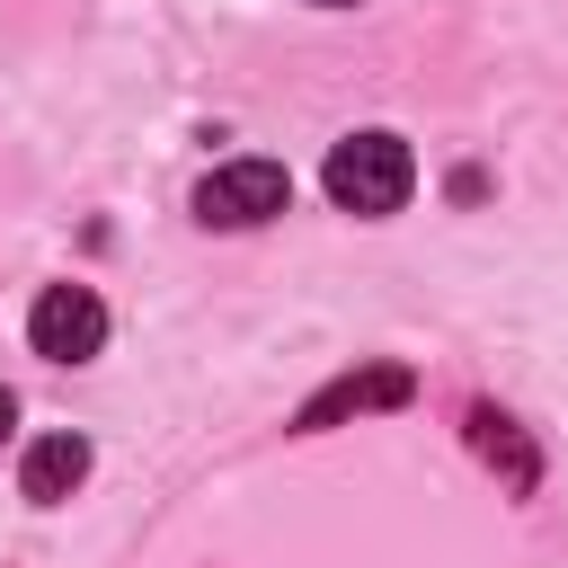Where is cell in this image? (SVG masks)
Segmentation results:
<instances>
[{
	"label": "cell",
	"instance_id": "1",
	"mask_svg": "<svg viewBox=\"0 0 568 568\" xmlns=\"http://www.w3.org/2000/svg\"><path fill=\"white\" fill-rule=\"evenodd\" d=\"M320 186H328L337 213H399L408 186H417V160H408L399 133H346V142L328 151Z\"/></svg>",
	"mask_w": 568,
	"mask_h": 568
},
{
	"label": "cell",
	"instance_id": "2",
	"mask_svg": "<svg viewBox=\"0 0 568 568\" xmlns=\"http://www.w3.org/2000/svg\"><path fill=\"white\" fill-rule=\"evenodd\" d=\"M284 204H293L284 160H222V169L195 186V222H213V231H257V222H275Z\"/></svg>",
	"mask_w": 568,
	"mask_h": 568
},
{
	"label": "cell",
	"instance_id": "3",
	"mask_svg": "<svg viewBox=\"0 0 568 568\" xmlns=\"http://www.w3.org/2000/svg\"><path fill=\"white\" fill-rule=\"evenodd\" d=\"M27 346H36L44 364H89V355L106 346V302H98L89 284H44L36 311H27Z\"/></svg>",
	"mask_w": 568,
	"mask_h": 568
},
{
	"label": "cell",
	"instance_id": "4",
	"mask_svg": "<svg viewBox=\"0 0 568 568\" xmlns=\"http://www.w3.org/2000/svg\"><path fill=\"white\" fill-rule=\"evenodd\" d=\"M80 479H89V444H80V435H36L27 462H18V488H27L36 506H62Z\"/></svg>",
	"mask_w": 568,
	"mask_h": 568
},
{
	"label": "cell",
	"instance_id": "5",
	"mask_svg": "<svg viewBox=\"0 0 568 568\" xmlns=\"http://www.w3.org/2000/svg\"><path fill=\"white\" fill-rule=\"evenodd\" d=\"M417 382L399 373V364H373V373H346V382H328L311 408H302V426H328V417H346V408H390V399H408Z\"/></svg>",
	"mask_w": 568,
	"mask_h": 568
},
{
	"label": "cell",
	"instance_id": "6",
	"mask_svg": "<svg viewBox=\"0 0 568 568\" xmlns=\"http://www.w3.org/2000/svg\"><path fill=\"white\" fill-rule=\"evenodd\" d=\"M9 435H18V399L0 390V444H9Z\"/></svg>",
	"mask_w": 568,
	"mask_h": 568
},
{
	"label": "cell",
	"instance_id": "7",
	"mask_svg": "<svg viewBox=\"0 0 568 568\" xmlns=\"http://www.w3.org/2000/svg\"><path fill=\"white\" fill-rule=\"evenodd\" d=\"M320 9H346V0H320Z\"/></svg>",
	"mask_w": 568,
	"mask_h": 568
}]
</instances>
